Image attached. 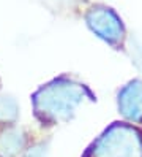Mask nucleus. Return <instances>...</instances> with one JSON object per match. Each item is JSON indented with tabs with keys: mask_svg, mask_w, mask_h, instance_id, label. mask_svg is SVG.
I'll return each instance as SVG.
<instances>
[{
	"mask_svg": "<svg viewBox=\"0 0 142 157\" xmlns=\"http://www.w3.org/2000/svg\"><path fill=\"white\" fill-rule=\"evenodd\" d=\"M89 22L92 29L100 33V36L109 40L111 43L122 38L123 27L120 21L117 19L115 14L106 8H96V10L93 8V11L89 14Z\"/></svg>",
	"mask_w": 142,
	"mask_h": 157,
	"instance_id": "obj_1",
	"label": "nucleus"
},
{
	"mask_svg": "<svg viewBox=\"0 0 142 157\" xmlns=\"http://www.w3.org/2000/svg\"><path fill=\"white\" fill-rule=\"evenodd\" d=\"M118 105L125 116L131 119L142 117V82H131V84L122 92Z\"/></svg>",
	"mask_w": 142,
	"mask_h": 157,
	"instance_id": "obj_2",
	"label": "nucleus"
},
{
	"mask_svg": "<svg viewBox=\"0 0 142 157\" xmlns=\"http://www.w3.org/2000/svg\"><path fill=\"white\" fill-rule=\"evenodd\" d=\"M14 111H16L14 103L9 98H2V100H0V117H2V119L13 117Z\"/></svg>",
	"mask_w": 142,
	"mask_h": 157,
	"instance_id": "obj_3",
	"label": "nucleus"
}]
</instances>
